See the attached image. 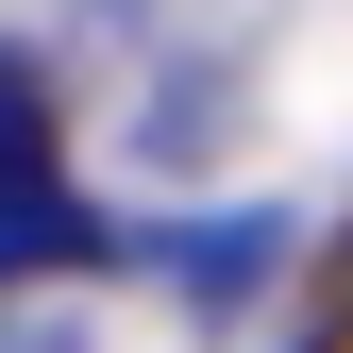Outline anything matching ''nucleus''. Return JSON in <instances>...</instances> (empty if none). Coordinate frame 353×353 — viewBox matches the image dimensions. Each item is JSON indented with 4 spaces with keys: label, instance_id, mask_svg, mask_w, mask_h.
Returning a JSON list of instances; mask_svg holds the SVG:
<instances>
[{
    "label": "nucleus",
    "instance_id": "nucleus-1",
    "mask_svg": "<svg viewBox=\"0 0 353 353\" xmlns=\"http://www.w3.org/2000/svg\"><path fill=\"white\" fill-rule=\"evenodd\" d=\"M0 202H51V84H34V51H0Z\"/></svg>",
    "mask_w": 353,
    "mask_h": 353
},
{
    "label": "nucleus",
    "instance_id": "nucleus-2",
    "mask_svg": "<svg viewBox=\"0 0 353 353\" xmlns=\"http://www.w3.org/2000/svg\"><path fill=\"white\" fill-rule=\"evenodd\" d=\"M34 353H68V336H34Z\"/></svg>",
    "mask_w": 353,
    "mask_h": 353
}]
</instances>
